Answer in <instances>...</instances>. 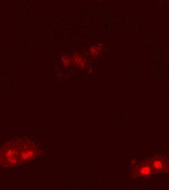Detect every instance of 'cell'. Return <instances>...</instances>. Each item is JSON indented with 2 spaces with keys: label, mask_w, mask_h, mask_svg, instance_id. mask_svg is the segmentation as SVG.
Segmentation results:
<instances>
[{
  "label": "cell",
  "mask_w": 169,
  "mask_h": 190,
  "mask_svg": "<svg viewBox=\"0 0 169 190\" xmlns=\"http://www.w3.org/2000/svg\"><path fill=\"white\" fill-rule=\"evenodd\" d=\"M61 59H62V63H63V65H64L66 67H69V66L72 65V59H71V57L65 56H63Z\"/></svg>",
  "instance_id": "5"
},
{
  "label": "cell",
  "mask_w": 169,
  "mask_h": 190,
  "mask_svg": "<svg viewBox=\"0 0 169 190\" xmlns=\"http://www.w3.org/2000/svg\"><path fill=\"white\" fill-rule=\"evenodd\" d=\"M152 169L153 172H162V171H166V168L168 169V163L162 157H156L150 161Z\"/></svg>",
  "instance_id": "2"
},
{
  "label": "cell",
  "mask_w": 169,
  "mask_h": 190,
  "mask_svg": "<svg viewBox=\"0 0 169 190\" xmlns=\"http://www.w3.org/2000/svg\"><path fill=\"white\" fill-rule=\"evenodd\" d=\"M72 59V64L76 66L77 67L80 69H84L85 68L86 65H87V61L86 59L79 53H76L71 57Z\"/></svg>",
  "instance_id": "3"
},
{
  "label": "cell",
  "mask_w": 169,
  "mask_h": 190,
  "mask_svg": "<svg viewBox=\"0 0 169 190\" xmlns=\"http://www.w3.org/2000/svg\"><path fill=\"white\" fill-rule=\"evenodd\" d=\"M103 50L102 45H97V46H93L89 47V53L92 56H96L100 54V53Z\"/></svg>",
  "instance_id": "4"
},
{
  "label": "cell",
  "mask_w": 169,
  "mask_h": 190,
  "mask_svg": "<svg viewBox=\"0 0 169 190\" xmlns=\"http://www.w3.org/2000/svg\"><path fill=\"white\" fill-rule=\"evenodd\" d=\"M133 173L142 177H148L151 176L153 173V170L150 165V161H144L135 167L133 169Z\"/></svg>",
  "instance_id": "1"
}]
</instances>
